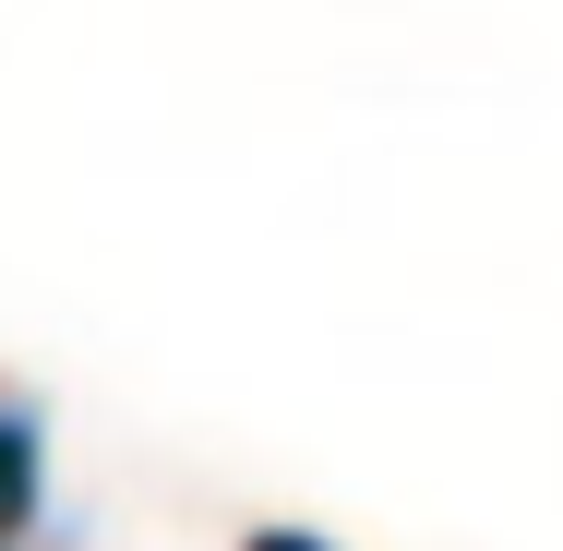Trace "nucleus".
<instances>
[{
	"label": "nucleus",
	"mask_w": 563,
	"mask_h": 551,
	"mask_svg": "<svg viewBox=\"0 0 563 551\" xmlns=\"http://www.w3.org/2000/svg\"><path fill=\"white\" fill-rule=\"evenodd\" d=\"M36 504H48V443H36L24 408H0V551L36 528Z\"/></svg>",
	"instance_id": "1"
},
{
	"label": "nucleus",
	"mask_w": 563,
	"mask_h": 551,
	"mask_svg": "<svg viewBox=\"0 0 563 551\" xmlns=\"http://www.w3.org/2000/svg\"><path fill=\"white\" fill-rule=\"evenodd\" d=\"M240 551H324V540H312V528H252Z\"/></svg>",
	"instance_id": "2"
}]
</instances>
